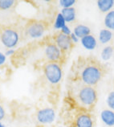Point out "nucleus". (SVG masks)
Here are the masks:
<instances>
[{
  "mask_svg": "<svg viewBox=\"0 0 114 127\" xmlns=\"http://www.w3.org/2000/svg\"><path fill=\"white\" fill-rule=\"evenodd\" d=\"M102 77L100 69L96 66L90 65L86 67L81 73L83 82L88 86H93L98 83Z\"/></svg>",
  "mask_w": 114,
  "mask_h": 127,
  "instance_id": "1",
  "label": "nucleus"
},
{
  "mask_svg": "<svg viewBox=\"0 0 114 127\" xmlns=\"http://www.w3.org/2000/svg\"><path fill=\"white\" fill-rule=\"evenodd\" d=\"M43 71L46 78L50 84H58L62 78V69L57 63H48L44 66Z\"/></svg>",
  "mask_w": 114,
  "mask_h": 127,
  "instance_id": "2",
  "label": "nucleus"
},
{
  "mask_svg": "<svg viewBox=\"0 0 114 127\" xmlns=\"http://www.w3.org/2000/svg\"><path fill=\"white\" fill-rule=\"evenodd\" d=\"M0 39L3 45L9 49H13L19 41V33L14 29L6 28L0 34Z\"/></svg>",
  "mask_w": 114,
  "mask_h": 127,
  "instance_id": "3",
  "label": "nucleus"
},
{
  "mask_svg": "<svg viewBox=\"0 0 114 127\" xmlns=\"http://www.w3.org/2000/svg\"><path fill=\"white\" fill-rule=\"evenodd\" d=\"M78 97L84 105L91 106L96 101L97 93L94 88L86 85L80 89L78 93Z\"/></svg>",
  "mask_w": 114,
  "mask_h": 127,
  "instance_id": "4",
  "label": "nucleus"
},
{
  "mask_svg": "<svg viewBox=\"0 0 114 127\" xmlns=\"http://www.w3.org/2000/svg\"><path fill=\"white\" fill-rule=\"evenodd\" d=\"M36 118L41 124H51L56 119V112L52 108H43L38 111Z\"/></svg>",
  "mask_w": 114,
  "mask_h": 127,
  "instance_id": "5",
  "label": "nucleus"
},
{
  "mask_svg": "<svg viewBox=\"0 0 114 127\" xmlns=\"http://www.w3.org/2000/svg\"><path fill=\"white\" fill-rule=\"evenodd\" d=\"M45 32V27L41 23H30L27 28V33L31 38L38 39L42 37Z\"/></svg>",
  "mask_w": 114,
  "mask_h": 127,
  "instance_id": "6",
  "label": "nucleus"
},
{
  "mask_svg": "<svg viewBox=\"0 0 114 127\" xmlns=\"http://www.w3.org/2000/svg\"><path fill=\"white\" fill-rule=\"evenodd\" d=\"M45 55L50 61H58L61 58V50L56 44H48L45 48Z\"/></svg>",
  "mask_w": 114,
  "mask_h": 127,
  "instance_id": "7",
  "label": "nucleus"
},
{
  "mask_svg": "<svg viewBox=\"0 0 114 127\" xmlns=\"http://www.w3.org/2000/svg\"><path fill=\"white\" fill-rule=\"evenodd\" d=\"M56 46L61 50V51H68L72 47V40L70 36L62 34L61 32L56 36Z\"/></svg>",
  "mask_w": 114,
  "mask_h": 127,
  "instance_id": "8",
  "label": "nucleus"
},
{
  "mask_svg": "<svg viewBox=\"0 0 114 127\" xmlns=\"http://www.w3.org/2000/svg\"><path fill=\"white\" fill-rule=\"evenodd\" d=\"M100 119L105 126H114V111L111 109H104L100 113Z\"/></svg>",
  "mask_w": 114,
  "mask_h": 127,
  "instance_id": "9",
  "label": "nucleus"
},
{
  "mask_svg": "<svg viewBox=\"0 0 114 127\" xmlns=\"http://www.w3.org/2000/svg\"><path fill=\"white\" fill-rule=\"evenodd\" d=\"M80 43H81V44L84 48L87 50H88V51H92V50H94L97 46V41L96 38L91 34L80 39Z\"/></svg>",
  "mask_w": 114,
  "mask_h": 127,
  "instance_id": "10",
  "label": "nucleus"
},
{
  "mask_svg": "<svg viewBox=\"0 0 114 127\" xmlns=\"http://www.w3.org/2000/svg\"><path fill=\"white\" fill-rule=\"evenodd\" d=\"M76 127H93V120L88 114H80L76 120Z\"/></svg>",
  "mask_w": 114,
  "mask_h": 127,
  "instance_id": "11",
  "label": "nucleus"
},
{
  "mask_svg": "<svg viewBox=\"0 0 114 127\" xmlns=\"http://www.w3.org/2000/svg\"><path fill=\"white\" fill-rule=\"evenodd\" d=\"M61 15H63V19L66 23H71L73 22L76 19V11L74 7L70 8H63L61 10Z\"/></svg>",
  "mask_w": 114,
  "mask_h": 127,
  "instance_id": "12",
  "label": "nucleus"
},
{
  "mask_svg": "<svg viewBox=\"0 0 114 127\" xmlns=\"http://www.w3.org/2000/svg\"><path fill=\"white\" fill-rule=\"evenodd\" d=\"M97 7L103 13H108L114 6V0H98L96 2Z\"/></svg>",
  "mask_w": 114,
  "mask_h": 127,
  "instance_id": "13",
  "label": "nucleus"
},
{
  "mask_svg": "<svg viewBox=\"0 0 114 127\" xmlns=\"http://www.w3.org/2000/svg\"><path fill=\"white\" fill-rule=\"evenodd\" d=\"M73 33H74L79 39H81L86 35H90L91 29H90V28H88V26L80 24L74 28V29H73Z\"/></svg>",
  "mask_w": 114,
  "mask_h": 127,
  "instance_id": "14",
  "label": "nucleus"
},
{
  "mask_svg": "<svg viewBox=\"0 0 114 127\" xmlns=\"http://www.w3.org/2000/svg\"><path fill=\"white\" fill-rule=\"evenodd\" d=\"M113 32L109 29H102L99 32V41L102 44H106L113 39Z\"/></svg>",
  "mask_w": 114,
  "mask_h": 127,
  "instance_id": "15",
  "label": "nucleus"
},
{
  "mask_svg": "<svg viewBox=\"0 0 114 127\" xmlns=\"http://www.w3.org/2000/svg\"><path fill=\"white\" fill-rule=\"evenodd\" d=\"M104 23H105L106 29H109L110 31H114V11H110L107 13Z\"/></svg>",
  "mask_w": 114,
  "mask_h": 127,
  "instance_id": "16",
  "label": "nucleus"
},
{
  "mask_svg": "<svg viewBox=\"0 0 114 127\" xmlns=\"http://www.w3.org/2000/svg\"><path fill=\"white\" fill-rule=\"evenodd\" d=\"M114 49L112 46H106L103 48L101 53H100V56L101 59L105 61H108L112 58L113 55Z\"/></svg>",
  "mask_w": 114,
  "mask_h": 127,
  "instance_id": "17",
  "label": "nucleus"
},
{
  "mask_svg": "<svg viewBox=\"0 0 114 127\" xmlns=\"http://www.w3.org/2000/svg\"><path fill=\"white\" fill-rule=\"evenodd\" d=\"M65 25H66V22L64 20V19H63V15H61V13L57 14L56 20H55V23H54V28L56 29L61 30Z\"/></svg>",
  "mask_w": 114,
  "mask_h": 127,
  "instance_id": "18",
  "label": "nucleus"
},
{
  "mask_svg": "<svg viewBox=\"0 0 114 127\" xmlns=\"http://www.w3.org/2000/svg\"><path fill=\"white\" fill-rule=\"evenodd\" d=\"M15 4L14 0H0V10H8L11 8Z\"/></svg>",
  "mask_w": 114,
  "mask_h": 127,
  "instance_id": "19",
  "label": "nucleus"
},
{
  "mask_svg": "<svg viewBox=\"0 0 114 127\" xmlns=\"http://www.w3.org/2000/svg\"><path fill=\"white\" fill-rule=\"evenodd\" d=\"M106 103H107V105L109 106V109L114 111V91L109 93V95L107 96V99H106Z\"/></svg>",
  "mask_w": 114,
  "mask_h": 127,
  "instance_id": "20",
  "label": "nucleus"
},
{
  "mask_svg": "<svg viewBox=\"0 0 114 127\" xmlns=\"http://www.w3.org/2000/svg\"><path fill=\"white\" fill-rule=\"evenodd\" d=\"M59 5L63 8L72 7L76 3V0H59Z\"/></svg>",
  "mask_w": 114,
  "mask_h": 127,
  "instance_id": "21",
  "label": "nucleus"
},
{
  "mask_svg": "<svg viewBox=\"0 0 114 127\" xmlns=\"http://www.w3.org/2000/svg\"><path fill=\"white\" fill-rule=\"evenodd\" d=\"M60 31H61V33L62 34H63V35H70L72 34V31H71V29H70L69 28L67 25H65L64 27H63V28L60 30Z\"/></svg>",
  "mask_w": 114,
  "mask_h": 127,
  "instance_id": "22",
  "label": "nucleus"
},
{
  "mask_svg": "<svg viewBox=\"0 0 114 127\" xmlns=\"http://www.w3.org/2000/svg\"><path fill=\"white\" fill-rule=\"evenodd\" d=\"M6 56H5V54H3L2 52H0V66L3 65L6 63Z\"/></svg>",
  "mask_w": 114,
  "mask_h": 127,
  "instance_id": "23",
  "label": "nucleus"
},
{
  "mask_svg": "<svg viewBox=\"0 0 114 127\" xmlns=\"http://www.w3.org/2000/svg\"><path fill=\"white\" fill-rule=\"evenodd\" d=\"M5 115H6L5 110H4V109H3V107L0 105V122L5 118Z\"/></svg>",
  "mask_w": 114,
  "mask_h": 127,
  "instance_id": "24",
  "label": "nucleus"
},
{
  "mask_svg": "<svg viewBox=\"0 0 114 127\" xmlns=\"http://www.w3.org/2000/svg\"><path fill=\"white\" fill-rule=\"evenodd\" d=\"M70 36V39H71V40H72V43H78V41H79V38L77 37V36L74 34V33H72L71 35H69Z\"/></svg>",
  "mask_w": 114,
  "mask_h": 127,
  "instance_id": "25",
  "label": "nucleus"
},
{
  "mask_svg": "<svg viewBox=\"0 0 114 127\" xmlns=\"http://www.w3.org/2000/svg\"><path fill=\"white\" fill-rule=\"evenodd\" d=\"M15 53V50L14 49H7L6 51V53H5V56H12L13 54Z\"/></svg>",
  "mask_w": 114,
  "mask_h": 127,
  "instance_id": "26",
  "label": "nucleus"
},
{
  "mask_svg": "<svg viewBox=\"0 0 114 127\" xmlns=\"http://www.w3.org/2000/svg\"><path fill=\"white\" fill-rule=\"evenodd\" d=\"M0 127H6V126H5L4 125H3V124H2V123L1 122H0Z\"/></svg>",
  "mask_w": 114,
  "mask_h": 127,
  "instance_id": "27",
  "label": "nucleus"
}]
</instances>
